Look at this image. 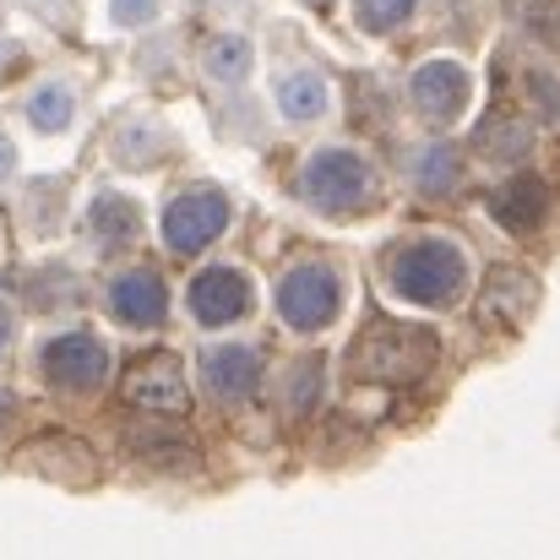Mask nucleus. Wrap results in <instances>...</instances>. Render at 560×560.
Returning a JSON list of instances; mask_svg holds the SVG:
<instances>
[{"label":"nucleus","mask_w":560,"mask_h":560,"mask_svg":"<svg viewBox=\"0 0 560 560\" xmlns=\"http://www.w3.org/2000/svg\"><path fill=\"white\" fill-rule=\"evenodd\" d=\"M419 0H354V22L365 33H397L408 16H413Z\"/></svg>","instance_id":"23"},{"label":"nucleus","mask_w":560,"mask_h":560,"mask_svg":"<svg viewBox=\"0 0 560 560\" xmlns=\"http://www.w3.org/2000/svg\"><path fill=\"white\" fill-rule=\"evenodd\" d=\"M223 5H250V0H223Z\"/></svg>","instance_id":"30"},{"label":"nucleus","mask_w":560,"mask_h":560,"mask_svg":"<svg viewBox=\"0 0 560 560\" xmlns=\"http://www.w3.org/2000/svg\"><path fill=\"white\" fill-rule=\"evenodd\" d=\"M300 196L322 212H354L375 196V175L354 148H322L300 164Z\"/></svg>","instance_id":"3"},{"label":"nucleus","mask_w":560,"mask_h":560,"mask_svg":"<svg viewBox=\"0 0 560 560\" xmlns=\"http://www.w3.org/2000/svg\"><path fill=\"white\" fill-rule=\"evenodd\" d=\"M5 60H11V44H0V66H5Z\"/></svg>","instance_id":"29"},{"label":"nucleus","mask_w":560,"mask_h":560,"mask_svg":"<svg viewBox=\"0 0 560 560\" xmlns=\"http://www.w3.org/2000/svg\"><path fill=\"white\" fill-rule=\"evenodd\" d=\"M430 365H435V332L408 322H371L349 354L354 381H381V386H413Z\"/></svg>","instance_id":"1"},{"label":"nucleus","mask_w":560,"mask_h":560,"mask_svg":"<svg viewBox=\"0 0 560 560\" xmlns=\"http://www.w3.org/2000/svg\"><path fill=\"white\" fill-rule=\"evenodd\" d=\"M38 371L60 392H98L104 375H109V349L98 338H88V332H60V338L44 343Z\"/></svg>","instance_id":"6"},{"label":"nucleus","mask_w":560,"mask_h":560,"mask_svg":"<svg viewBox=\"0 0 560 560\" xmlns=\"http://www.w3.org/2000/svg\"><path fill=\"white\" fill-rule=\"evenodd\" d=\"M343 305V283L327 261H300L294 272H283L278 283V316L294 327V332H322Z\"/></svg>","instance_id":"4"},{"label":"nucleus","mask_w":560,"mask_h":560,"mask_svg":"<svg viewBox=\"0 0 560 560\" xmlns=\"http://www.w3.org/2000/svg\"><path fill=\"white\" fill-rule=\"evenodd\" d=\"M5 343H11V311L0 305V354H5Z\"/></svg>","instance_id":"27"},{"label":"nucleus","mask_w":560,"mask_h":560,"mask_svg":"<svg viewBox=\"0 0 560 560\" xmlns=\"http://www.w3.org/2000/svg\"><path fill=\"white\" fill-rule=\"evenodd\" d=\"M528 148H534V131L523 120H485L479 126V153L495 164H517Z\"/></svg>","instance_id":"20"},{"label":"nucleus","mask_w":560,"mask_h":560,"mask_svg":"<svg viewBox=\"0 0 560 560\" xmlns=\"http://www.w3.org/2000/svg\"><path fill=\"white\" fill-rule=\"evenodd\" d=\"M44 457H49V474H55V479H71V485L93 479V457H88L71 435H60V430H55V435H44V441H33V446H22V457H16V463H22V468H33V463H44Z\"/></svg>","instance_id":"16"},{"label":"nucleus","mask_w":560,"mask_h":560,"mask_svg":"<svg viewBox=\"0 0 560 560\" xmlns=\"http://www.w3.org/2000/svg\"><path fill=\"white\" fill-rule=\"evenodd\" d=\"M104 300H109V316H115L120 327H131V332H153V327H164V316H170V289H164V278H159L153 267L120 272Z\"/></svg>","instance_id":"9"},{"label":"nucleus","mask_w":560,"mask_h":560,"mask_svg":"<svg viewBox=\"0 0 560 560\" xmlns=\"http://www.w3.org/2000/svg\"><path fill=\"white\" fill-rule=\"evenodd\" d=\"M534 93H539L545 115L556 120V115H560V82H556V77H545V71H539V77H534Z\"/></svg>","instance_id":"25"},{"label":"nucleus","mask_w":560,"mask_h":560,"mask_svg":"<svg viewBox=\"0 0 560 560\" xmlns=\"http://www.w3.org/2000/svg\"><path fill=\"white\" fill-rule=\"evenodd\" d=\"M272 98H278L283 120L305 126V120H322V115H327V104H332V88H327V77H322L316 66H300V71H283V77H278Z\"/></svg>","instance_id":"13"},{"label":"nucleus","mask_w":560,"mask_h":560,"mask_svg":"<svg viewBox=\"0 0 560 560\" xmlns=\"http://www.w3.org/2000/svg\"><path fill=\"white\" fill-rule=\"evenodd\" d=\"M223 229H229V196L212 186H190L186 196H175L170 212H164V245H170L175 256L207 250Z\"/></svg>","instance_id":"5"},{"label":"nucleus","mask_w":560,"mask_h":560,"mask_svg":"<svg viewBox=\"0 0 560 560\" xmlns=\"http://www.w3.org/2000/svg\"><path fill=\"white\" fill-rule=\"evenodd\" d=\"M0 413H11V392H0Z\"/></svg>","instance_id":"28"},{"label":"nucleus","mask_w":560,"mask_h":560,"mask_svg":"<svg viewBox=\"0 0 560 560\" xmlns=\"http://www.w3.org/2000/svg\"><path fill=\"white\" fill-rule=\"evenodd\" d=\"M468 93H474V82H468V71H463L457 60H424V66L408 77L413 109H419L424 120H435V126H452V120L468 109Z\"/></svg>","instance_id":"8"},{"label":"nucleus","mask_w":560,"mask_h":560,"mask_svg":"<svg viewBox=\"0 0 560 560\" xmlns=\"http://www.w3.org/2000/svg\"><path fill=\"white\" fill-rule=\"evenodd\" d=\"M159 16V0H109V22L115 27H148Z\"/></svg>","instance_id":"24"},{"label":"nucleus","mask_w":560,"mask_h":560,"mask_svg":"<svg viewBox=\"0 0 560 560\" xmlns=\"http://www.w3.org/2000/svg\"><path fill=\"white\" fill-rule=\"evenodd\" d=\"M250 311V283L234 272V267H207V272H196V283H190V316L201 322V327H229V322H240Z\"/></svg>","instance_id":"10"},{"label":"nucleus","mask_w":560,"mask_h":560,"mask_svg":"<svg viewBox=\"0 0 560 560\" xmlns=\"http://www.w3.org/2000/svg\"><path fill=\"white\" fill-rule=\"evenodd\" d=\"M250 66H256V49H250L245 33H212L207 49H201V71H207L218 88H240V82L250 77Z\"/></svg>","instance_id":"15"},{"label":"nucleus","mask_w":560,"mask_h":560,"mask_svg":"<svg viewBox=\"0 0 560 560\" xmlns=\"http://www.w3.org/2000/svg\"><path fill=\"white\" fill-rule=\"evenodd\" d=\"M463 278H468V261H463V250L452 240H413V245H402L392 256V289L402 300H413V305L457 300Z\"/></svg>","instance_id":"2"},{"label":"nucleus","mask_w":560,"mask_h":560,"mask_svg":"<svg viewBox=\"0 0 560 560\" xmlns=\"http://www.w3.org/2000/svg\"><path fill=\"white\" fill-rule=\"evenodd\" d=\"M16 170V148H11V137H0V180Z\"/></svg>","instance_id":"26"},{"label":"nucleus","mask_w":560,"mask_h":560,"mask_svg":"<svg viewBox=\"0 0 560 560\" xmlns=\"http://www.w3.org/2000/svg\"><path fill=\"white\" fill-rule=\"evenodd\" d=\"M316 397H322V354H305L283 381V402H289V413H311Z\"/></svg>","instance_id":"22"},{"label":"nucleus","mask_w":560,"mask_h":560,"mask_svg":"<svg viewBox=\"0 0 560 560\" xmlns=\"http://www.w3.org/2000/svg\"><path fill=\"white\" fill-rule=\"evenodd\" d=\"M115 159L120 164H159L164 159V126L159 120H131L126 131H115Z\"/></svg>","instance_id":"21"},{"label":"nucleus","mask_w":560,"mask_h":560,"mask_svg":"<svg viewBox=\"0 0 560 560\" xmlns=\"http://www.w3.org/2000/svg\"><path fill=\"white\" fill-rule=\"evenodd\" d=\"M137 201L131 196H120V190H98L93 196V207H88V234L98 240V245H120V240H131L137 234Z\"/></svg>","instance_id":"17"},{"label":"nucleus","mask_w":560,"mask_h":560,"mask_svg":"<svg viewBox=\"0 0 560 560\" xmlns=\"http://www.w3.org/2000/svg\"><path fill=\"white\" fill-rule=\"evenodd\" d=\"M408 170H413V186L424 190V196H446V190H457V175H463V164H457V153H452L446 142L419 148Z\"/></svg>","instance_id":"19"},{"label":"nucleus","mask_w":560,"mask_h":560,"mask_svg":"<svg viewBox=\"0 0 560 560\" xmlns=\"http://www.w3.org/2000/svg\"><path fill=\"white\" fill-rule=\"evenodd\" d=\"M201 381L218 402H245L261 386V354L250 343H218L201 354Z\"/></svg>","instance_id":"11"},{"label":"nucleus","mask_w":560,"mask_h":560,"mask_svg":"<svg viewBox=\"0 0 560 560\" xmlns=\"http://www.w3.org/2000/svg\"><path fill=\"white\" fill-rule=\"evenodd\" d=\"M534 300H539V283L528 272H495L485 283V294H479V316L485 322H501V327H517L534 311Z\"/></svg>","instance_id":"14"},{"label":"nucleus","mask_w":560,"mask_h":560,"mask_svg":"<svg viewBox=\"0 0 560 560\" xmlns=\"http://www.w3.org/2000/svg\"><path fill=\"white\" fill-rule=\"evenodd\" d=\"M490 218H495L506 234H534V229H545V218H550V186H545L539 175H517V180L495 186L490 190Z\"/></svg>","instance_id":"12"},{"label":"nucleus","mask_w":560,"mask_h":560,"mask_svg":"<svg viewBox=\"0 0 560 560\" xmlns=\"http://www.w3.org/2000/svg\"><path fill=\"white\" fill-rule=\"evenodd\" d=\"M33 5H55V0H33Z\"/></svg>","instance_id":"31"},{"label":"nucleus","mask_w":560,"mask_h":560,"mask_svg":"<svg viewBox=\"0 0 560 560\" xmlns=\"http://www.w3.org/2000/svg\"><path fill=\"white\" fill-rule=\"evenodd\" d=\"M71 115H77V93H71L66 82H38V88L27 93V120H33V131L55 137V131L71 126Z\"/></svg>","instance_id":"18"},{"label":"nucleus","mask_w":560,"mask_h":560,"mask_svg":"<svg viewBox=\"0 0 560 560\" xmlns=\"http://www.w3.org/2000/svg\"><path fill=\"white\" fill-rule=\"evenodd\" d=\"M126 402L142 408V413H159V419L186 413L190 386H186L180 360H175V354H148V360H137V365L126 371Z\"/></svg>","instance_id":"7"}]
</instances>
